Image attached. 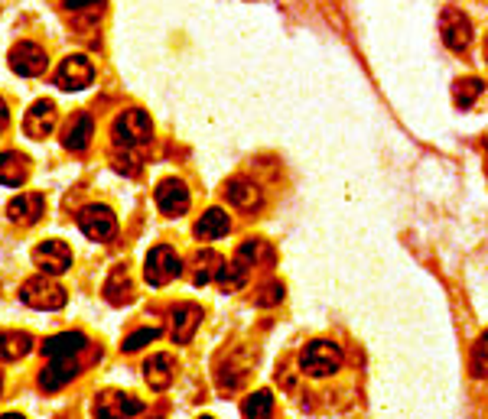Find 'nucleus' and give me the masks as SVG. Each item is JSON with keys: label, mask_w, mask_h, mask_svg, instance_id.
Wrapping results in <instances>:
<instances>
[{"label": "nucleus", "mask_w": 488, "mask_h": 419, "mask_svg": "<svg viewBox=\"0 0 488 419\" xmlns=\"http://www.w3.org/2000/svg\"><path fill=\"white\" fill-rule=\"evenodd\" d=\"M75 374H79V361H75V355L49 357V365L39 371V387H43L46 393H55V390H63Z\"/></svg>", "instance_id": "obj_9"}, {"label": "nucleus", "mask_w": 488, "mask_h": 419, "mask_svg": "<svg viewBox=\"0 0 488 419\" xmlns=\"http://www.w3.org/2000/svg\"><path fill=\"white\" fill-rule=\"evenodd\" d=\"M23 130L27 137L33 140H43L55 130V105L53 101H37V105H29L27 117H23Z\"/></svg>", "instance_id": "obj_12"}, {"label": "nucleus", "mask_w": 488, "mask_h": 419, "mask_svg": "<svg viewBox=\"0 0 488 419\" xmlns=\"http://www.w3.org/2000/svg\"><path fill=\"white\" fill-rule=\"evenodd\" d=\"M65 7H69V10H85V7H95V10H98L101 0H69Z\"/></svg>", "instance_id": "obj_30"}, {"label": "nucleus", "mask_w": 488, "mask_h": 419, "mask_svg": "<svg viewBox=\"0 0 488 419\" xmlns=\"http://www.w3.org/2000/svg\"><path fill=\"white\" fill-rule=\"evenodd\" d=\"M29 176V160L23 153H0V186H23Z\"/></svg>", "instance_id": "obj_16"}, {"label": "nucleus", "mask_w": 488, "mask_h": 419, "mask_svg": "<svg viewBox=\"0 0 488 419\" xmlns=\"http://www.w3.org/2000/svg\"><path fill=\"white\" fill-rule=\"evenodd\" d=\"M228 202L235 208L251 212V208L261 205V189L254 186L251 179H231V182H228Z\"/></svg>", "instance_id": "obj_20"}, {"label": "nucleus", "mask_w": 488, "mask_h": 419, "mask_svg": "<svg viewBox=\"0 0 488 419\" xmlns=\"http://www.w3.org/2000/svg\"><path fill=\"white\" fill-rule=\"evenodd\" d=\"M225 277V260L218 257L215 250H202L196 254V286H206L212 280Z\"/></svg>", "instance_id": "obj_22"}, {"label": "nucleus", "mask_w": 488, "mask_h": 419, "mask_svg": "<svg viewBox=\"0 0 488 419\" xmlns=\"http://www.w3.org/2000/svg\"><path fill=\"white\" fill-rule=\"evenodd\" d=\"M180 254L170 247V244H160V247H154L150 254H147V264H144V277L150 286H166L170 280L180 277Z\"/></svg>", "instance_id": "obj_3"}, {"label": "nucleus", "mask_w": 488, "mask_h": 419, "mask_svg": "<svg viewBox=\"0 0 488 419\" xmlns=\"http://www.w3.org/2000/svg\"><path fill=\"white\" fill-rule=\"evenodd\" d=\"M91 79H95V69H91V63L85 59V55H69L63 65H59V71H55V88L63 91H81L88 88Z\"/></svg>", "instance_id": "obj_6"}, {"label": "nucleus", "mask_w": 488, "mask_h": 419, "mask_svg": "<svg viewBox=\"0 0 488 419\" xmlns=\"http://www.w3.org/2000/svg\"><path fill=\"white\" fill-rule=\"evenodd\" d=\"M154 339H160V329H137L134 335L124 341V351H140V348H147Z\"/></svg>", "instance_id": "obj_28"}, {"label": "nucleus", "mask_w": 488, "mask_h": 419, "mask_svg": "<svg viewBox=\"0 0 488 419\" xmlns=\"http://www.w3.org/2000/svg\"><path fill=\"white\" fill-rule=\"evenodd\" d=\"M79 228L85 238H91V241L108 244L111 238L118 234V218H114V212L105 205H88L79 212Z\"/></svg>", "instance_id": "obj_4"}, {"label": "nucleus", "mask_w": 488, "mask_h": 419, "mask_svg": "<svg viewBox=\"0 0 488 419\" xmlns=\"http://www.w3.org/2000/svg\"><path fill=\"white\" fill-rule=\"evenodd\" d=\"M29 351H33V339H29L27 331H4L0 335V357L4 361H20Z\"/></svg>", "instance_id": "obj_23"}, {"label": "nucleus", "mask_w": 488, "mask_h": 419, "mask_svg": "<svg viewBox=\"0 0 488 419\" xmlns=\"http://www.w3.org/2000/svg\"><path fill=\"white\" fill-rule=\"evenodd\" d=\"M440 33H443L446 46L450 49H466V46L472 43V27H469V20L462 17L459 10H446L443 20H440Z\"/></svg>", "instance_id": "obj_14"}, {"label": "nucleus", "mask_w": 488, "mask_h": 419, "mask_svg": "<svg viewBox=\"0 0 488 419\" xmlns=\"http://www.w3.org/2000/svg\"><path fill=\"white\" fill-rule=\"evenodd\" d=\"M46 65H49V55H46L37 43H17L10 49V69L17 71V75L37 79V75L46 71Z\"/></svg>", "instance_id": "obj_8"}, {"label": "nucleus", "mask_w": 488, "mask_h": 419, "mask_svg": "<svg viewBox=\"0 0 488 419\" xmlns=\"http://www.w3.org/2000/svg\"><path fill=\"white\" fill-rule=\"evenodd\" d=\"M199 325H202V309L196 303H182L172 309V341L186 345Z\"/></svg>", "instance_id": "obj_15"}, {"label": "nucleus", "mask_w": 488, "mask_h": 419, "mask_svg": "<svg viewBox=\"0 0 488 419\" xmlns=\"http://www.w3.org/2000/svg\"><path fill=\"white\" fill-rule=\"evenodd\" d=\"M33 260H37V267L49 277H59L65 270L72 267V247L65 241H43L37 250H33Z\"/></svg>", "instance_id": "obj_7"}, {"label": "nucleus", "mask_w": 488, "mask_h": 419, "mask_svg": "<svg viewBox=\"0 0 488 419\" xmlns=\"http://www.w3.org/2000/svg\"><path fill=\"white\" fill-rule=\"evenodd\" d=\"M339 365H342V351H339V345H332V341L325 339L309 341L307 348H303V355H299V367L309 377H329L339 371Z\"/></svg>", "instance_id": "obj_1"}, {"label": "nucleus", "mask_w": 488, "mask_h": 419, "mask_svg": "<svg viewBox=\"0 0 488 419\" xmlns=\"http://www.w3.org/2000/svg\"><path fill=\"white\" fill-rule=\"evenodd\" d=\"M156 208L163 214H170V218L186 214L189 212V189L182 186L180 179H163L156 186Z\"/></svg>", "instance_id": "obj_10"}, {"label": "nucleus", "mask_w": 488, "mask_h": 419, "mask_svg": "<svg viewBox=\"0 0 488 419\" xmlns=\"http://www.w3.org/2000/svg\"><path fill=\"white\" fill-rule=\"evenodd\" d=\"M20 299L29 306V309H43V313H53V309H63L65 306V289L55 280H49V273H43V277H33L23 283V289H20Z\"/></svg>", "instance_id": "obj_2"}, {"label": "nucleus", "mask_w": 488, "mask_h": 419, "mask_svg": "<svg viewBox=\"0 0 488 419\" xmlns=\"http://www.w3.org/2000/svg\"><path fill=\"white\" fill-rule=\"evenodd\" d=\"M472 377H488V331L472 348Z\"/></svg>", "instance_id": "obj_27"}, {"label": "nucleus", "mask_w": 488, "mask_h": 419, "mask_svg": "<svg viewBox=\"0 0 488 419\" xmlns=\"http://www.w3.org/2000/svg\"><path fill=\"white\" fill-rule=\"evenodd\" d=\"M144 410V403L134 400V397H127L121 390H105L95 400V413L105 419H118V416H137V413Z\"/></svg>", "instance_id": "obj_11"}, {"label": "nucleus", "mask_w": 488, "mask_h": 419, "mask_svg": "<svg viewBox=\"0 0 488 419\" xmlns=\"http://www.w3.org/2000/svg\"><path fill=\"white\" fill-rule=\"evenodd\" d=\"M105 299L114 306H124L134 299V283H130V273H127V267H114L111 270L108 283H105Z\"/></svg>", "instance_id": "obj_19"}, {"label": "nucleus", "mask_w": 488, "mask_h": 419, "mask_svg": "<svg viewBox=\"0 0 488 419\" xmlns=\"http://www.w3.org/2000/svg\"><path fill=\"white\" fill-rule=\"evenodd\" d=\"M43 196H37V192H29V196H17L13 202L7 205V218L10 222H20V224H33L43 218Z\"/></svg>", "instance_id": "obj_17"}, {"label": "nucleus", "mask_w": 488, "mask_h": 419, "mask_svg": "<svg viewBox=\"0 0 488 419\" xmlns=\"http://www.w3.org/2000/svg\"><path fill=\"white\" fill-rule=\"evenodd\" d=\"M144 377H147V384H150V387L166 390V387L172 384V361L166 355L150 357V361L144 365Z\"/></svg>", "instance_id": "obj_24"}, {"label": "nucleus", "mask_w": 488, "mask_h": 419, "mask_svg": "<svg viewBox=\"0 0 488 419\" xmlns=\"http://www.w3.org/2000/svg\"><path fill=\"white\" fill-rule=\"evenodd\" d=\"M88 345V339L81 331H63V335H53V339L43 341V355L46 357H65V355H79L81 348Z\"/></svg>", "instance_id": "obj_18"}, {"label": "nucleus", "mask_w": 488, "mask_h": 419, "mask_svg": "<svg viewBox=\"0 0 488 419\" xmlns=\"http://www.w3.org/2000/svg\"><path fill=\"white\" fill-rule=\"evenodd\" d=\"M7 124H10V111H7V105H4V101H0V134H4V130H7Z\"/></svg>", "instance_id": "obj_31"}, {"label": "nucleus", "mask_w": 488, "mask_h": 419, "mask_svg": "<svg viewBox=\"0 0 488 419\" xmlns=\"http://www.w3.org/2000/svg\"><path fill=\"white\" fill-rule=\"evenodd\" d=\"M228 228H231L228 214L222 212V208H208L199 222H196V238H202V241H215V238H225Z\"/></svg>", "instance_id": "obj_21"}, {"label": "nucleus", "mask_w": 488, "mask_h": 419, "mask_svg": "<svg viewBox=\"0 0 488 419\" xmlns=\"http://www.w3.org/2000/svg\"><path fill=\"white\" fill-rule=\"evenodd\" d=\"M241 413H244V416H257V419L271 416V413H273V393L271 390H254L251 397L241 403Z\"/></svg>", "instance_id": "obj_26"}, {"label": "nucleus", "mask_w": 488, "mask_h": 419, "mask_svg": "<svg viewBox=\"0 0 488 419\" xmlns=\"http://www.w3.org/2000/svg\"><path fill=\"white\" fill-rule=\"evenodd\" d=\"M482 91H485V81L475 79V75H466V79H459L452 85V98H456L459 107H472V101L479 98Z\"/></svg>", "instance_id": "obj_25"}, {"label": "nucleus", "mask_w": 488, "mask_h": 419, "mask_svg": "<svg viewBox=\"0 0 488 419\" xmlns=\"http://www.w3.org/2000/svg\"><path fill=\"white\" fill-rule=\"evenodd\" d=\"M147 140H150V117L144 111L130 107L114 121V143L118 147H140Z\"/></svg>", "instance_id": "obj_5"}, {"label": "nucleus", "mask_w": 488, "mask_h": 419, "mask_svg": "<svg viewBox=\"0 0 488 419\" xmlns=\"http://www.w3.org/2000/svg\"><path fill=\"white\" fill-rule=\"evenodd\" d=\"M91 130H95V121H91V114L79 111V114H72L69 121H65L63 147H65V150H72V153H81L91 143Z\"/></svg>", "instance_id": "obj_13"}, {"label": "nucleus", "mask_w": 488, "mask_h": 419, "mask_svg": "<svg viewBox=\"0 0 488 419\" xmlns=\"http://www.w3.org/2000/svg\"><path fill=\"white\" fill-rule=\"evenodd\" d=\"M267 286H271V289H267L264 296H257V303L271 306V303H277V299H283V286L281 283H267Z\"/></svg>", "instance_id": "obj_29"}, {"label": "nucleus", "mask_w": 488, "mask_h": 419, "mask_svg": "<svg viewBox=\"0 0 488 419\" xmlns=\"http://www.w3.org/2000/svg\"><path fill=\"white\" fill-rule=\"evenodd\" d=\"M485 63H488V36H485Z\"/></svg>", "instance_id": "obj_32"}]
</instances>
